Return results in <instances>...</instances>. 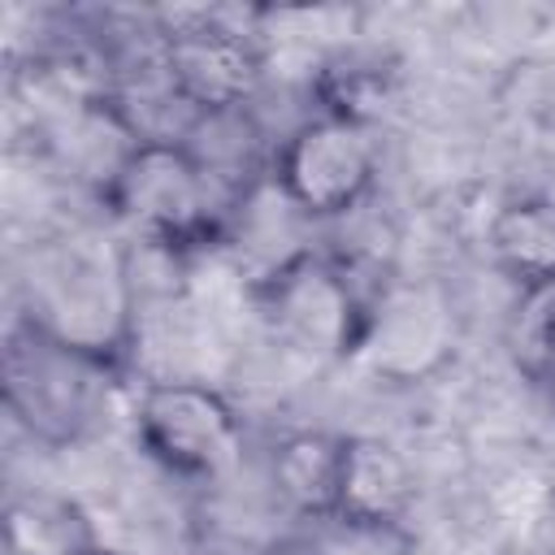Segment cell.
Masks as SVG:
<instances>
[{"mask_svg": "<svg viewBox=\"0 0 555 555\" xmlns=\"http://www.w3.org/2000/svg\"><path fill=\"white\" fill-rule=\"evenodd\" d=\"M74 356L113 369L134 343V286L126 256L100 238H65L39 256L22 317Z\"/></svg>", "mask_w": 555, "mask_h": 555, "instance_id": "1", "label": "cell"}, {"mask_svg": "<svg viewBox=\"0 0 555 555\" xmlns=\"http://www.w3.org/2000/svg\"><path fill=\"white\" fill-rule=\"evenodd\" d=\"M4 555H104V546L74 494L17 490L4 503Z\"/></svg>", "mask_w": 555, "mask_h": 555, "instance_id": "11", "label": "cell"}, {"mask_svg": "<svg viewBox=\"0 0 555 555\" xmlns=\"http://www.w3.org/2000/svg\"><path fill=\"white\" fill-rule=\"evenodd\" d=\"M256 295L273 325L308 351L351 356L356 347H364L373 304L356 291V278L338 260L312 247L256 278Z\"/></svg>", "mask_w": 555, "mask_h": 555, "instance_id": "5", "label": "cell"}, {"mask_svg": "<svg viewBox=\"0 0 555 555\" xmlns=\"http://www.w3.org/2000/svg\"><path fill=\"white\" fill-rule=\"evenodd\" d=\"M108 373L69 347L39 334L30 321L9 330L4 347V403L13 421L39 442H69L91 421V377Z\"/></svg>", "mask_w": 555, "mask_h": 555, "instance_id": "7", "label": "cell"}, {"mask_svg": "<svg viewBox=\"0 0 555 555\" xmlns=\"http://www.w3.org/2000/svg\"><path fill=\"white\" fill-rule=\"evenodd\" d=\"M104 555H108V551H104Z\"/></svg>", "mask_w": 555, "mask_h": 555, "instance_id": "15", "label": "cell"}, {"mask_svg": "<svg viewBox=\"0 0 555 555\" xmlns=\"http://www.w3.org/2000/svg\"><path fill=\"white\" fill-rule=\"evenodd\" d=\"M546 499H551V516H555V468H551V477H546Z\"/></svg>", "mask_w": 555, "mask_h": 555, "instance_id": "14", "label": "cell"}, {"mask_svg": "<svg viewBox=\"0 0 555 555\" xmlns=\"http://www.w3.org/2000/svg\"><path fill=\"white\" fill-rule=\"evenodd\" d=\"M104 204L143 238L165 251H195L225 234L230 208L221 199V178L182 139L143 134L113 178L104 182Z\"/></svg>", "mask_w": 555, "mask_h": 555, "instance_id": "2", "label": "cell"}, {"mask_svg": "<svg viewBox=\"0 0 555 555\" xmlns=\"http://www.w3.org/2000/svg\"><path fill=\"white\" fill-rule=\"evenodd\" d=\"M503 343H507L516 373L529 386L546 390V382L555 377V278H538V282L516 286Z\"/></svg>", "mask_w": 555, "mask_h": 555, "instance_id": "13", "label": "cell"}, {"mask_svg": "<svg viewBox=\"0 0 555 555\" xmlns=\"http://www.w3.org/2000/svg\"><path fill=\"white\" fill-rule=\"evenodd\" d=\"M412 503H416V473H412L408 455L386 438L347 434L334 520L347 529L382 533V529L403 525Z\"/></svg>", "mask_w": 555, "mask_h": 555, "instance_id": "8", "label": "cell"}, {"mask_svg": "<svg viewBox=\"0 0 555 555\" xmlns=\"http://www.w3.org/2000/svg\"><path fill=\"white\" fill-rule=\"evenodd\" d=\"M139 447L173 477H221L243 455V416L208 382H147L134 408Z\"/></svg>", "mask_w": 555, "mask_h": 555, "instance_id": "4", "label": "cell"}, {"mask_svg": "<svg viewBox=\"0 0 555 555\" xmlns=\"http://www.w3.org/2000/svg\"><path fill=\"white\" fill-rule=\"evenodd\" d=\"M343 438L347 434H330V429H291L273 442L269 481L291 512L308 520H334Z\"/></svg>", "mask_w": 555, "mask_h": 555, "instance_id": "10", "label": "cell"}, {"mask_svg": "<svg viewBox=\"0 0 555 555\" xmlns=\"http://www.w3.org/2000/svg\"><path fill=\"white\" fill-rule=\"evenodd\" d=\"M364 347H373V360L390 377H412L429 360H438L451 347V321L447 304H438L429 291H390L373 304Z\"/></svg>", "mask_w": 555, "mask_h": 555, "instance_id": "9", "label": "cell"}, {"mask_svg": "<svg viewBox=\"0 0 555 555\" xmlns=\"http://www.w3.org/2000/svg\"><path fill=\"white\" fill-rule=\"evenodd\" d=\"M160 74L169 95L195 117L247 113L264 78V52L256 35L208 13H191L160 30Z\"/></svg>", "mask_w": 555, "mask_h": 555, "instance_id": "6", "label": "cell"}, {"mask_svg": "<svg viewBox=\"0 0 555 555\" xmlns=\"http://www.w3.org/2000/svg\"><path fill=\"white\" fill-rule=\"evenodd\" d=\"M486 247L494 264L516 278V286L555 278V204L507 199L486 225Z\"/></svg>", "mask_w": 555, "mask_h": 555, "instance_id": "12", "label": "cell"}, {"mask_svg": "<svg viewBox=\"0 0 555 555\" xmlns=\"http://www.w3.org/2000/svg\"><path fill=\"white\" fill-rule=\"evenodd\" d=\"M382 173V152L369 121L317 113L282 134L269 156V182L312 225L356 212Z\"/></svg>", "mask_w": 555, "mask_h": 555, "instance_id": "3", "label": "cell"}]
</instances>
